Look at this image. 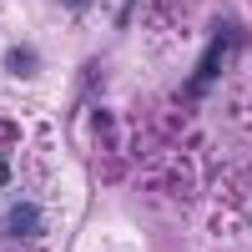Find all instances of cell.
<instances>
[{
	"label": "cell",
	"instance_id": "cell-3",
	"mask_svg": "<svg viewBox=\"0 0 252 252\" xmlns=\"http://www.w3.org/2000/svg\"><path fill=\"white\" fill-rule=\"evenodd\" d=\"M61 5H66V10H86L91 0H61Z\"/></svg>",
	"mask_w": 252,
	"mask_h": 252
},
{
	"label": "cell",
	"instance_id": "cell-1",
	"mask_svg": "<svg viewBox=\"0 0 252 252\" xmlns=\"http://www.w3.org/2000/svg\"><path fill=\"white\" fill-rule=\"evenodd\" d=\"M5 232L10 237H40L46 232V212L35 202H15V207H5Z\"/></svg>",
	"mask_w": 252,
	"mask_h": 252
},
{
	"label": "cell",
	"instance_id": "cell-2",
	"mask_svg": "<svg viewBox=\"0 0 252 252\" xmlns=\"http://www.w3.org/2000/svg\"><path fill=\"white\" fill-rule=\"evenodd\" d=\"M5 66H10V71H15V76H31V71H35V56H31V51H26V46H20V51H15V56H10V61H5Z\"/></svg>",
	"mask_w": 252,
	"mask_h": 252
}]
</instances>
